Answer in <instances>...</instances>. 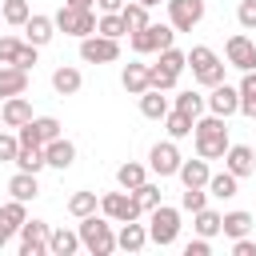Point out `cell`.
Returning <instances> with one entry per match:
<instances>
[{
    "label": "cell",
    "mask_w": 256,
    "mask_h": 256,
    "mask_svg": "<svg viewBox=\"0 0 256 256\" xmlns=\"http://www.w3.org/2000/svg\"><path fill=\"white\" fill-rule=\"evenodd\" d=\"M192 140H196V156H204V160H220L232 144L224 116H196L192 120Z\"/></svg>",
    "instance_id": "cell-1"
},
{
    "label": "cell",
    "mask_w": 256,
    "mask_h": 256,
    "mask_svg": "<svg viewBox=\"0 0 256 256\" xmlns=\"http://www.w3.org/2000/svg\"><path fill=\"white\" fill-rule=\"evenodd\" d=\"M80 248H88L92 256H112L116 252V232H112V220L108 216H80Z\"/></svg>",
    "instance_id": "cell-2"
},
{
    "label": "cell",
    "mask_w": 256,
    "mask_h": 256,
    "mask_svg": "<svg viewBox=\"0 0 256 256\" xmlns=\"http://www.w3.org/2000/svg\"><path fill=\"white\" fill-rule=\"evenodd\" d=\"M188 64H192V76H196V84H204V88H212V84H220L224 80V60L208 48V44H192V52H188Z\"/></svg>",
    "instance_id": "cell-3"
},
{
    "label": "cell",
    "mask_w": 256,
    "mask_h": 256,
    "mask_svg": "<svg viewBox=\"0 0 256 256\" xmlns=\"http://www.w3.org/2000/svg\"><path fill=\"white\" fill-rule=\"evenodd\" d=\"M176 236H180V208L156 204L148 212V240L160 244V248H168V244H176Z\"/></svg>",
    "instance_id": "cell-4"
},
{
    "label": "cell",
    "mask_w": 256,
    "mask_h": 256,
    "mask_svg": "<svg viewBox=\"0 0 256 256\" xmlns=\"http://www.w3.org/2000/svg\"><path fill=\"white\" fill-rule=\"evenodd\" d=\"M128 36H132V52L148 56V52H164V48H172L176 28H172V24H144L140 32H128Z\"/></svg>",
    "instance_id": "cell-5"
},
{
    "label": "cell",
    "mask_w": 256,
    "mask_h": 256,
    "mask_svg": "<svg viewBox=\"0 0 256 256\" xmlns=\"http://www.w3.org/2000/svg\"><path fill=\"white\" fill-rule=\"evenodd\" d=\"M100 212L112 220V224H124V220H140V200H136V192H104L100 196Z\"/></svg>",
    "instance_id": "cell-6"
},
{
    "label": "cell",
    "mask_w": 256,
    "mask_h": 256,
    "mask_svg": "<svg viewBox=\"0 0 256 256\" xmlns=\"http://www.w3.org/2000/svg\"><path fill=\"white\" fill-rule=\"evenodd\" d=\"M52 24L60 28V32H68V36H92L96 32V12L92 8H72V4H64L56 16H52Z\"/></svg>",
    "instance_id": "cell-7"
},
{
    "label": "cell",
    "mask_w": 256,
    "mask_h": 256,
    "mask_svg": "<svg viewBox=\"0 0 256 256\" xmlns=\"http://www.w3.org/2000/svg\"><path fill=\"white\" fill-rule=\"evenodd\" d=\"M80 60L84 64H112V60H120V40L92 32V36L80 40Z\"/></svg>",
    "instance_id": "cell-8"
},
{
    "label": "cell",
    "mask_w": 256,
    "mask_h": 256,
    "mask_svg": "<svg viewBox=\"0 0 256 256\" xmlns=\"http://www.w3.org/2000/svg\"><path fill=\"white\" fill-rule=\"evenodd\" d=\"M204 20V0H168V24L176 32H192Z\"/></svg>",
    "instance_id": "cell-9"
},
{
    "label": "cell",
    "mask_w": 256,
    "mask_h": 256,
    "mask_svg": "<svg viewBox=\"0 0 256 256\" xmlns=\"http://www.w3.org/2000/svg\"><path fill=\"white\" fill-rule=\"evenodd\" d=\"M204 108L212 112V116H236L240 112V88H232V84H212V96H204Z\"/></svg>",
    "instance_id": "cell-10"
},
{
    "label": "cell",
    "mask_w": 256,
    "mask_h": 256,
    "mask_svg": "<svg viewBox=\"0 0 256 256\" xmlns=\"http://www.w3.org/2000/svg\"><path fill=\"white\" fill-rule=\"evenodd\" d=\"M180 148H176V140H160V144H152V152H148V168L164 180V176H176V168H180Z\"/></svg>",
    "instance_id": "cell-11"
},
{
    "label": "cell",
    "mask_w": 256,
    "mask_h": 256,
    "mask_svg": "<svg viewBox=\"0 0 256 256\" xmlns=\"http://www.w3.org/2000/svg\"><path fill=\"white\" fill-rule=\"evenodd\" d=\"M48 224L44 220H24L20 224V256H48Z\"/></svg>",
    "instance_id": "cell-12"
},
{
    "label": "cell",
    "mask_w": 256,
    "mask_h": 256,
    "mask_svg": "<svg viewBox=\"0 0 256 256\" xmlns=\"http://www.w3.org/2000/svg\"><path fill=\"white\" fill-rule=\"evenodd\" d=\"M60 136V120L56 116H32L28 124H20V144H48Z\"/></svg>",
    "instance_id": "cell-13"
},
{
    "label": "cell",
    "mask_w": 256,
    "mask_h": 256,
    "mask_svg": "<svg viewBox=\"0 0 256 256\" xmlns=\"http://www.w3.org/2000/svg\"><path fill=\"white\" fill-rule=\"evenodd\" d=\"M224 56H228V64H232V68L248 72V68H256V40H252V36H244V32H236V36H228Z\"/></svg>",
    "instance_id": "cell-14"
},
{
    "label": "cell",
    "mask_w": 256,
    "mask_h": 256,
    "mask_svg": "<svg viewBox=\"0 0 256 256\" xmlns=\"http://www.w3.org/2000/svg\"><path fill=\"white\" fill-rule=\"evenodd\" d=\"M224 168H228L236 180H244V176L256 172V152H252L248 144H228V152H224Z\"/></svg>",
    "instance_id": "cell-15"
},
{
    "label": "cell",
    "mask_w": 256,
    "mask_h": 256,
    "mask_svg": "<svg viewBox=\"0 0 256 256\" xmlns=\"http://www.w3.org/2000/svg\"><path fill=\"white\" fill-rule=\"evenodd\" d=\"M44 164H48V168H60V172L72 168V164H76V144L64 140V136L48 140V144H44Z\"/></svg>",
    "instance_id": "cell-16"
},
{
    "label": "cell",
    "mask_w": 256,
    "mask_h": 256,
    "mask_svg": "<svg viewBox=\"0 0 256 256\" xmlns=\"http://www.w3.org/2000/svg\"><path fill=\"white\" fill-rule=\"evenodd\" d=\"M52 36H56V24H52V16H44V12H32V16L24 20V40H28V44L44 48Z\"/></svg>",
    "instance_id": "cell-17"
},
{
    "label": "cell",
    "mask_w": 256,
    "mask_h": 256,
    "mask_svg": "<svg viewBox=\"0 0 256 256\" xmlns=\"http://www.w3.org/2000/svg\"><path fill=\"white\" fill-rule=\"evenodd\" d=\"M176 176L184 180V188H204V184H208V176H212V168H208V160H204V156H196V160H180Z\"/></svg>",
    "instance_id": "cell-18"
},
{
    "label": "cell",
    "mask_w": 256,
    "mask_h": 256,
    "mask_svg": "<svg viewBox=\"0 0 256 256\" xmlns=\"http://www.w3.org/2000/svg\"><path fill=\"white\" fill-rule=\"evenodd\" d=\"M28 92V72L16 64H0V96H24Z\"/></svg>",
    "instance_id": "cell-19"
},
{
    "label": "cell",
    "mask_w": 256,
    "mask_h": 256,
    "mask_svg": "<svg viewBox=\"0 0 256 256\" xmlns=\"http://www.w3.org/2000/svg\"><path fill=\"white\" fill-rule=\"evenodd\" d=\"M0 120H4V128H20V124L32 120V104L24 96H8L4 108H0Z\"/></svg>",
    "instance_id": "cell-20"
},
{
    "label": "cell",
    "mask_w": 256,
    "mask_h": 256,
    "mask_svg": "<svg viewBox=\"0 0 256 256\" xmlns=\"http://www.w3.org/2000/svg\"><path fill=\"white\" fill-rule=\"evenodd\" d=\"M144 244H148V228L136 224V220H124L120 232H116V248H124V252H140Z\"/></svg>",
    "instance_id": "cell-21"
},
{
    "label": "cell",
    "mask_w": 256,
    "mask_h": 256,
    "mask_svg": "<svg viewBox=\"0 0 256 256\" xmlns=\"http://www.w3.org/2000/svg\"><path fill=\"white\" fill-rule=\"evenodd\" d=\"M48 252H52V256H76V252H80V232H72V228H52V232H48Z\"/></svg>",
    "instance_id": "cell-22"
},
{
    "label": "cell",
    "mask_w": 256,
    "mask_h": 256,
    "mask_svg": "<svg viewBox=\"0 0 256 256\" xmlns=\"http://www.w3.org/2000/svg\"><path fill=\"white\" fill-rule=\"evenodd\" d=\"M80 84H84V76H80V68H72V64H60V68L52 72V88H56L60 96H76Z\"/></svg>",
    "instance_id": "cell-23"
},
{
    "label": "cell",
    "mask_w": 256,
    "mask_h": 256,
    "mask_svg": "<svg viewBox=\"0 0 256 256\" xmlns=\"http://www.w3.org/2000/svg\"><path fill=\"white\" fill-rule=\"evenodd\" d=\"M8 192H12L16 200H24V204L36 200V196H40V180H36V172H20V168H16V176L8 180Z\"/></svg>",
    "instance_id": "cell-24"
},
{
    "label": "cell",
    "mask_w": 256,
    "mask_h": 256,
    "mask_svg": "<svg viewBox=\"0 0 256 256\" xmlns=\"http://www.w3.org/2000/svg\"><path fill=\"white\" fill-rule=\"evenodd\" d=\"M120 84H124V92H128V96H140V92H148V64H124V72H120Z\"/></svg>",
    "instance_id": "cell-25"
},
{
    "label": "cell",
    "mask_w": 256,
    "mask_h": 256,
    "mask_svg": "<svg viewBox=\"0 0 256 256\" xmlns=\"http://www.w3.org/2000/svg\"><path fill=\"white\" fill-rule=\"evenodd\" d=\"M140 116H148V120H164V116H168V96H164L160 88L140 92Z\"/></svg>",
    "instance_id": "cell-26"
},
{
    "label": "cell",
    "mask_w": 256,
    "mask_h": 256,
    "mask_svg": "<svg viewBox=\"0 0 256 256\" xmlns=\"http://www.w3.org/2000/svg\"><path fill=\"white\" fill-rule=\"evenodd\" d=\"M12 164H16L20 172H40V168H48V164H44V148H40V144H20Z\"/></svg>",
    "instance_id": "cell-27"
},
{
    "label": "cell",
    "mask_w": 256,
    "mask_h": 256,
    "mask_svg": "<svg viewBox=\"0 0 256 256\" xmlns=\"http://www.w3.org/2000/svg\"><path fill=\"white\" fill-rule=\"evenodd\" d=\"M144 180H148V168H144V164H136V160H128V164H120V168H116V184H120L124 192H136Z\"/></svg>",
    "instance_id": "cell-28"
},
{
    "label": "cell",
    "mask_w": 256,
    "mask_h": 256,
    "mask_svg": "<svg viewBox=\"0 0 256 256\" xmlns=\"http://www.w3.org/2000/svg\"><path fill=\"white\" fill-rule=\"evenodd\" d=\"M236 184H240V180L224 168V172H212L204 188H208V196H216V200H232V196H236Z\"/></svg>",
    "instance_id": "cell-29"
},
{
    "label": "cell",
    "mask_w": 256,
    "mask_h": 256,
    "mask_svg": "<svg viewBox=\"0 0 256 256\" xmlns=\"http://www.w3.org/2000/svg\"><path fill=\"white\" fill-rule=\"evenodd\" d=\"M248 228H252V212H224L220 216V232L224 236H232V240H240V236H248Z\"/></svg>",
    "instance_id": "cell-30"
},
{
    "label": "cell",
    "mask_w": 256,
    "mask_h": 256,
    "mask_svg": "<svg viewBox=\"0 0 256 256\" xmlns=\"http://www.w3.org/2000/svg\"><path fill=\"white\" fill-rule=\"evenodd\" d=\"M120 20H124V32H140L144 24H152V20H148V8L136 4V0H128V4L120 8Z\"/></svg>",
    "instance_id": "cell-31"
},
{
    "label": "cell",
    "mask_w": 256,
    "mask_h": 256,
    "mask_svg": "<svg viewBox=\"0 0 256 256\" xmlns=\"http://www.w3.org/2000/svg\"><path fill=\"white\" fill-rule=\"evenodd\" d=\"M192 216H196V220H192L196 236H208V240H212V236H220V212H212V208L204 204V208H200V212H192Z\"/></svg>",
    "instance_id": "cell-32"
},
{
    "label": "cell",
    "mask_w": 256,
    "mask_h": 256,
    "mask_svg": "<svg viewBox=\"0 0 256 256\" xmlns=\"http://www.w3.org/2000/svg\"><path fill=\"white\" fill-rule=\"evenodd\" d=\"M164 128H168L172 140H184V136H192V116L180 112V108H172V112L164 116Z\"/></svg>",
    "instance_id": "cell-33"
},
{
    "label": "cell",
    "mask_w": 256,
    "mask_h": 256,
    "mask_svg": "<svg viewBox=\"0 0 256 256\" xmlns=\"http://www.w3.org/2000/svg\"><path fill=\"white\" fill-rule=\"evenodd\" d=\"M96 208H100L96 192H72V196H68V212H72L76 220H80V216H92Z\"/></svg>",
    "instance_id": "cell-34"
},
{
    "label": "cell",
    "mask_w": 256,
    "mask_h": 256,
    "mask_svg": "<svg viewBox=\"0 0 256 256\" xmlns=\"http://www.w3.org/2000/svg\"><path fill=\"white\" fill-rule=\"evenodd\" d=\"M4 24H12V28H24V20L32 16V8H28V0H4Z\"/></svg>",
    "instance_id": "cell-35"
},
{
    "label": "cell",
    "mask_w": 256,
    "mask_h": 256,
    "mask_svg": "<svg viewBox=\"0 0 256 256\" xmlns=\"http://www.w3.org/2000/svg\"><path fill=\"white\" fill-rule=\"evenodd\" d=\"M148 88H160V92L176 88V72L164 68V64H148Z\"/></svg>",
    "instance_id": "cell-36"
},
{
    "label": "cell",
    "mask_w": 256,
    "mask_h": 256,
    "mask_svg": "<svg viewBox=\"0 0 256 256\" xmlns=\"http://www.w3.org/2000/svg\"><path fill=\"white\" fill-rule=\"evenodd\" d=\"M96 32H100V36H112V40H120V36H124V20H120V12H100V20H96Z\"/></svg>",
    "instance_id": "cell-37"
},
{
    "label": "cell",
    "mask_w": 256,
    "mask_h": 256,
    "mask_svg": "<svg viewBox=\"0 0 256 256\" xmlns=\"http://www.w3.org/2000/svg\"><path fill=\"white\" fill-rule=\"evenodd\" d=\"M0 216H4V220H8V224H12V228H16V232H20V224H24V220H28V204H24V200H16V196H12V200H8V204H0Z\"/></svg>",
    "instance_id": "cell-38"
},
{
    "label": "cell",
    "mask_w": 256,
    "mask_h": 256,
    "mask_svg": "<svg viewBox=\"0 0 256 256\" xmlns=\"http://www.w3.org/2000/svg\"><path fill=\"white\" fill-rule=\"evenodd\" d=\"M176 108H180V112H188V116H192V120H196V116H200V112H204V96H200V92H192V88H188V92H180V96H176Z\"/></svg>",
    "instance_id": "cell-39"
},
{
    "label": "cell",
    "mask_w": 256,
    "mask_h": 256,
    "mask_svg": "<svg viewBox=\"0 0 256 256\" xmlns=\"http://www.w3.org/2000/svg\"><path fill=\"white\" fill-rule=\"evenodd\" d=\"M204 204H208V192L204 188H184V196H180V208L184 212H200Z\"/></svg>",
    "instance_id": "cell-40"
},
{
    "label": "cell",
    "mask_w": 256,
    "mask_h": 256,
    "mask_svg": "<svg viewBox=\"0 0 256 256\" xmlns=\"http://www.w3.org/2000/svg\"><path fill=\"white\" fill-rule=\"evenodd\" d=\"M156 64H164V68H172V72H176V76H180V68H184V64H188V52H180V48H164V52H160V60H156Z\"/></svg>",
    "instance_id": "cell-41"
},
{
    "label": "cell",
    "mask_w": 256,
    "mask_h": 256,
    "mask_svg": "<svg viewBox=\"0 0 256 256\" xmlns=\"http://www.w3.org/2000/svg\"><path fill=\"white\" fill-rule=\"evenodd\" d=\"M136 200H140V208H144V212H152V208H156V204H160V188H156V184H148V180H144V184H140V188H136Z\"/></svg>",
    "instance_id": "cell-42"
},
{
    "label": "cell",
    "mask_w": 256,
    "mask_h": 256,
    "mask_svg": "<svg viewBox=\"0 0 256 256\" xmlns=\"http://www.w3.org/2000/svg\"><path fill=\"white\" fill-rule=\"evenodd\" d=\"M36 56H40V48L24 40V44H20V52H16V68H24V72H32V68H36Z\"/></svg>",
    "instance_id": "cell-43"
},
{
    "label": "cell",
    "mask_w": 256,
    "mask_h": 256,
    "mask_svg": "<svg viewBox=\"0 0 256 256\" xmlns=\"http://www.w3.org/2000/svg\"><path fill=\"white\" fill-rule=\"evenodd\" d=\"M236 20H240V28H244V32H252V28H256V0H240Z\"/></svg>",
    "instance_id": "cell-44"
},
{
    "label": "cell",
    "mask_w": 256,
    "mask_h": 256,
    "mask_svg": "<svg viewBox=\"0 0 256 256\" xmlns=\"http://www.w3.org/2000/svg\"><path fill=\"white\" fill-rule=\"evenodd\" d=\"M20 44H24V40H16V36H0V64H16Z\"/></svg>",
    "instance_id": "cell-45"
},
{
    "label": "cell",
    "mask_w": 256,
    "mask_h": 256,
    "mask_svg": "<svg viewBox=\"0 0 256 256\" xmlns=\"http://www.w3.org/2000/svg\"><path fill=\"white\" fill-rule=\"evenodd\" d=\"M16 148H20V136L0 132V164H12V160H16Z\"/></svg>",
    "instance_id": "cell-46"
},
{
    "label": "cell",
    "mask_w": 256,
    "mask_h": 256,
    "mask_svg": "<svg viewBox=\"0 0 256 256\" xmlns=\"http://www.w3.org/2000/svg\"><path fill=\"white\" fill-rule=\"evenodd\" d=\"M212 252V240L208 236H196V240H188V248H184V256H208Z\"/></svg>",
    "instance_id": "cell-47"
},
{
    "label": "cell",
    "mask_w": 256,
    "mask_h": 256,
    "mask_svg": "<svg viewBox=\"0 0 256 256\" xmlns=\"http://www.w3.org/2000/svg\"><path fill=\"white\" fill-rule=\"evenodd\" d=\"M232 256H256V240H248V236L232 240Z\"/></svg>",
    "instance_id": "cell-48"
},
{
    "label": "cell",
    "mask_w": 256,
    "mask_h": 256,
    "mask_svg": "<svg viewBox=\"0 0 256 256\" xmlns=\"http://www.w3.org/2000/svg\"><path fill=\"white\" fill-rule=\"evenodd\" d=\"M240 96H256V68L244 72V80H240Z\"/></svg>",
    "instance_id": "cell-49"
},
{
    "label": "cell",
    "mask_w": 256,
    "mask_h": 256,
    "mask_svg": "<svg viewBox=\"0 0 256 256\" xmlns=\"http://www.w3.org/2000/svg\"><path fill=\"white\" fill-rule=\"evenodd\" d=\"M240 112H244L248 120H256V96H240Z\"/></svg>",
    "instance_id": "cell-50"
},
{
    "label": "cell",
    "mask_w": 256,
    "mask_h": 256,
    "mask_svg": "<svg viewBox=\"0 0 256 256\" xmlns=\"http://www.w3.org/2000/svg\"><path fill=\"white\" fill-rule=\"evenodd\" d=\"M96 8H100V12H120L124 0H96Z\"/></svg>",
    "instance_id": "cell-51"
},
{
    "label": "cell",
    "mask_w": 256,
    "mask_h": 256,
    "mask_svg": "<svg viewBox=\"0 0 256 256\" xmlns=\"http://www.w3.org/2000/svg\"><path fill=\"white\" fill-rule=\"evenodd\" d=\"M12 232H16V228H12V224H8V220H4V216H0V248H4V244H8V240H12Z\"/></svg>",
    "instance_id": "cell-52"
},
{
    "label": "cell",
    "mask_w": 256,
    "mask_h": 256,
    "mask_svg": "<svg viewBox=\"0 0 256 256\" xmlns=\"http://www.w3.org/2000/svg\"><path fill=\"white\" fill-rule=\"evenodd\" d=\"M64 4H72V8H92L96 0H64Z\"/></svg>",
    "instance_id": "cell-53"
},
{
    "label": "cell",
    "mask_w": 256,
    "mask_h": 256,
    "mask_svg": "<svg viewBox=\"0 0 256 256\" xmlns=\"http://www.w3.org/2000/svg\"><path fill=\"white\" fill-rule=\"evenodd\" d=\"M136 4H144V8H156V4H160V0H136Z\"/></svg>",
    "instance_id": "cell-54"
},
{
    "label": "cell",
    "mask_w": 256,
    "mask_h": 256,
    "mask_svg": "<svg viewBox=\"0 0 256 256\" xmlns=\"http://www.w3.org/2000/svg\"><path fill=\"white\" fill-rule=\"evenodd\" d=\"M0 128H4V120H0Z\"/></svg>",
    "instance_id": "cell-55"
}]
</instances>
